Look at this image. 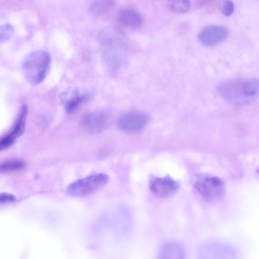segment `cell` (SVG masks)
Segmentation results:
<instances>
[{
    "instance_id": "cell-1",
    "label": "cell",
    "mask_w": 259,
    "mask_h": 259,
    "mask_svg": "<svg viewBox=\"0 0 259 259\" xmlns=\"http://www.w3.org/2000/svg\"><path fill=\"white\" fill-rule=\"evenodd\" d=\"M217 91L222 98L232 105H247L254 102L259 96V80L230 79L220 83Z\"/></svg>"
},
{
    "instance_id": "cell-2",
    "label": "cell",
    "mask_w": 259,
    "mask_h": 259,
    "mask_svg": "<svg viewBox=\"0 0 259 259\" xmlns=\"http://www.w3.org/2000/svg\"><path fill=\"white\" fill-rule=\"evenodd\" d=\"M51 66L49 53L43 50H36L28 54L22 64L23 75L32 85L42 82L47 76Z\"/></svg>"
},
{
    "instance_id": "cell-3",
    "label": "cell",
    "mask_w": 259,
    "mask_h": 259,
    "mask_svg": "<svg viewBox=\"0 0 259 259\" xmlns=\"http://www.w3.org/2000/svg\"><path fill=\"white\" fill-rule=\"evenodd\" d=\"M103 34L107 61L111 67H118L126 56L127 49L123 35L114 28H107Z\"/></svg>"
},
{
    "instance_id": "cell-4",
    "label": "cell",
    "mask_w": 259,
    "mask_h": 259,
    "mask_svg": "<svg viewBox=\"0 0 259 259\" xmlns=\"http://www.w3.org/2000/svg\"><path fill=\"white\" fill-rule=\"evenodd\" d=\"M109 179V176L104 173L91 174L70 184L66 192L69 195L75 197H87L105 186Z\"/></svg>"
},
{
    "instance_id": "cell-5",
    "label": "cell",
    "mask_w": 259,
    "mask_h": 259,
    "mask_svg": "<svg viewBox=\"0 0 259 259\" xmlns=\"http://www.w3.org/2000/svg\"><path fill=\"white\" fill-rule=\"evenodd\" d=\"M192 184L199 195L209 201L221 199L225 193L224 183L217 177L198 175L194 178Z\"/></svg>"
},
{
    "instance_id": "cell-6",
    "label": "cell",
    "mask_w": 259,
    "mask_h": 259,
    "mask_svg": "<svg viewBox=\"0 0 259 259\" xmlns=\"http://www.w3.org/2000/svg\"><path fill=\"white\" fill-rule=\"evenodd\" d=\"M27 113V106L23 104L20 107L12 126L1 139V151L12 146L23 135L26 127Z\"/></svg>"
},
{
    "instance_id": "cell-7",
    "label": "cell",
    "mask_w": 259,
    "mask_h": 259,
    "mask_svg": "<svg viewBox=\"0 0 259 259\" xmlns=\"http://www.w3.org/2000/svg\"><path fill=\"white\" fill-rule=\"evenodd\" d=\"M109 113L104 110H96L85 113L81 118L80 123L87 132L96 134L105 130L110 123Z\"/></svg>"
},
{
    "instance_id": "cell-8",
    "label": "cell",
    "mask_w": 259,
    "mask_h": 259,
    "mask_svg": "<svg viewBox=\"0 0 259 259\" xmlns=\"http://www.w3.org/2000/svg\"><path fill=\"white\" fill-rule=\"evenodd\" d=\"M149 188L157 197L168 198L177 193L180 184L168 175L163 177H153L150 180Z\"/></svg>"
},
{
    "instance_id": "cell-9",
    "label": "cell",
    "mask_w": 259,
    "mask_h": 259,
    "mask_svg": "<svg viewBox=\"0 0 259 259\" xmlns=\"http://www.w3.org/2000/svg\"><path fill=\"white\" fill-rule=\"evenodd\" d=\"M229 35V31L225 26L218 25H208L199 33L198 38L204 46L212 47L225 41Z\"/></svg>"
},
{
    "instance_id": "cell-10",
    "label": "cell",
    "mask_w": 259,
    "mask_h": 259,
    "mask_svg": "<svg viewBox=\"0 0 259 259\" xmlns=\"http://www.w3.org/2000/svg\"><path fill=\"white\" fill-rule=\"evenodd\" d=\"M149 121L148 115L142 112L132 111L119 117L117 125L119 129L126 132H135L143 128Z\"/></svg>"
},
{
    "instance_id": "cell-11",
    "label": "cell",
    "mask_w": 259,
    "mask_h": 259,
    "mask_svg": "<svg viewBox=\"0 0 259 259\" xmlns=\"http://www.w3.org/2000/svg\"><path fill=\"white\" fill-rule=\"evenodd\" d=\"M89 95L76 88H69L62 92L60 100L64 111L69 114L77 111L89 99Z\"/></svg>"
},
{
    "instance_id": "cell-12",
    "label": "cell",
    "mask_w": 259,
    "mask_h": 259,
    "mask_svg": "<svg viewBox=\"0 0 259 259\" xmlns=\"http://www.w3.org/2000/svg\"><path fill=\"white\" fill-rule=\"evenodd\" d=\"M118 20L122 25L134 29L140 27L143 23L142 15L133 8L121 10L118 13Z\"/></svg>"
},
{
    "instance_id": "cell-13",
    "label": "cell",
    "mask_w": 259,
    "mask_h": 259,
    "mask_svg": "<svg viewBox=\"0 0 259 259\" xmlns=\"http://www.w3.org/2000/svg\"><path fill=\"white\" fill-rule=\"evenodd\" d=\"M167 5L171 12L177 14L187 12L191 7L190 0H168Z\"/></svg>"
},
{
    "instance_id": "cell-14",
    "label": "cell",
    "mask_w": 259,
    "mask_h": 259,
    "mask_svg": "<svg viewBox=\"0 0 259 259\" xmlns=\"http://www.w3.org/2000/svg\"><path fill=\"white\" fill-rule=\"evenodd\" d=\"M114 0H95L91 6L92 12L96 14H104L113 6Z\"/></svg>"
},
{
    "instance_id": "cell-15",
    "label": "cell",
    "mask_w": 259,
    "mask_h": 259,
    "mask_svg": "<svg viewBox=\"0 0 259 259\" xmlns=\"http://www.w3.org/2000/svg\"><path fill=\"white\" fill-rule=\"evenodd\" d=\"M25 163L20 160H13L1 163L0 170L2 173L10 172L22 169Z\"/></svg>"
},
{
    "instance_id": "cell-16",
    "label": "cell",
    "mask_w": 259,
    "mask_h": 259,
    "mask_svg": "<svg viewBox=\"0 0 259 259\" xmlns=\"http://www.w3.org/2000/svg\"><path fill=\"white\" fill-rule=\"evenodd\" d=\"M14 28L10 24H5L1 26L0 28L1 42L8 40L13 35Z\"/></svg>"
},
{
    "instance_id": "cell-17",
    "label": "cell",
    "mask_w": 259,
    "mask_h": 259,
    "mask_svg": "<svg viewBox=\"0 0 259 259\" xmlns=\"http://www.w3.org/2000/svg\"><path fill=\"white\" fill-rule=\"evenodd\" d=\"M220 9L225 16H230L234 10V4L231 0H224L220 3Z\"/></svg>"
},
{
    "instance_id": "cell-18",
    "label": "cell",
    "mask_w": 259,
    "mask_h": 259,
    "mask_svg": "<svg viewBox=\"0 0 259 259\" xmlns=\"http://www.w3.org/2000/svg\"><path fill=\"white\" fill-rule=\"evenodd\" d=\"M16 201L15 197L12 194L3 192L0 194L1 204H8L14 203Z\"/></svg>"
},
{
    "instance_id": "cell-19",
    "label": "cell",
    "mask_w": 259,
    "mask_h": 259,
    "mask_svg": "<svg viewBox=\"0 0 259 259\" xmlns=\"http://www.w3.org/2000/svg\"><path fill=\"white\" fill-rule=\"evenodd\" d=\"M213 1H214V0H201L200 2H201V4L204 5L207 4L212 2Z\"/></svg>"
},
{
    "instance_id": "cell-20",
    "label": "cell",
    "mask_w": 259,
    "mask_h": 259,
    "mask_svg": "<svg viewBox=\"0 0 259 259\" xmlns=\"http://www.w3.org/2000/svg\"><path fill=\"white\" fill-rule=\"evenodd\" d=\"M257 172L259 174V167H258V168L257 169Z\"/></svg>"
}]
</instances>
